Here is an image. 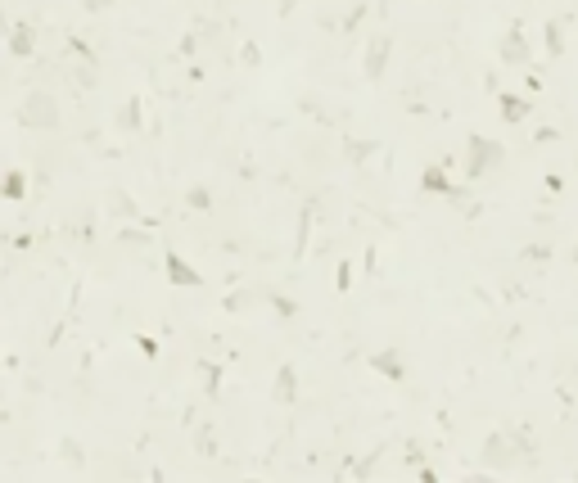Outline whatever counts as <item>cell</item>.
I'll list each match as a JSON object with an SVG mask.
<instances>
[{
	"label": "cell",
	"instance_id": "8fae6325",
	"mask_svg": "<svg viewBox=\"0 0 578 483\" xmlns=\"http://www.w3.org/2000/svg\"><path fill=\"white\" fill-rule=\"evenodd\" d=\"M109 212H113V217H131V221L141 217V208H136V203L127 199L122 190H113V195H109Z\"/></svg>",
	"mask_w": 578,
	"mask_h": 483
},
{
	"label": "cell",
	"instance_id": "9a60e30c",
	"mask_svg": "<svg viewBox=\"0 0 578 483\" xmlns=\"http://www.w3.org/2000/svg\"><path fill=\"white\" fill-rule=\"evenodd\" d=\"M547 55H565V27H560V18H551L547 23Z\"/></svg>",
	"mask_w": 578,
	"mask_h": 483
},
{
	"label": "cell",
	"instance_id": "ffe728a7",
	"mask_svg": "<svg viewBox=\"0 0 578 483\" xmlns=\"http://www.w3.org/2000/svg\"><path fill=\"white\" fill-rule=\"evenodd\" d=\"M59 456H63V461H72V465H82V447H77V443H63V447H59Z\"/></svg>",
	"mask_w": 578,
	"mask_h": 483
},
{
	"label": "cell",
	"instance_id": "d6986e66",
	"mask_svg": "<svg viewBox=\"0 0 578 483\" xmlns=\"http://www.w3.org/2000/svg\"><path fill=\"white\" fill-rule=\"evenodd\" d=\"M524 257H529V262H547L551 249H547V244H542V249H538V244H529V249H524Z\"/></svg>",
	"mask_w": 578,
	"mask_h": 483
},
{
	"label": "cell",
	"instance_id": "44dd1931",
	"mask_svg": "<svg viewBox=\"0 0 578 483\" xmlns=\"http://www.w3.org/2000/svg\"><path fill=\"white\" fill-rule=\"evenodd\" d=\"M149 235H141V231H122V244H145Z\"/></svg>",
	"mask_w": 578,
	"mask_h": 483
},
{
	"label": "cell",
	"instance_id": "8992f818",
	"mask_svg": "<svg viewBox=\"0 0 578 483\" xmlns=\"http://www.w3.org/2000/svg\"><path fill=\"white\" fill-rule=\"evenodd\" d=\"M167 281H172V285H190V289H199V285H203V276L186 262V257L167 253Z\"/></svg>",
	"mask_w": 578,
	"mask_h": 483
},
{
	"label": "cell",
	"instance_id": "ba28073f",
	"mask_svg": "<svg viewBox=\"0 0 578 483\" xmlns=\"http://www.w3.org/2000/svg\"><path fill=\"white\" fill-rule=\"evenodd\" d=\"M271 398L281 402V406H289L298 398V375H294V366H281L276 371V389H271Z\"/></svg>",
	"mask_w": 578,
	"mask_h": 483
},
{
	"label": "cell",
	"instance_id": "3957f363",
	"mask_svg": "<svg viewBox=\"0 0 578 483\" xmlns=\"http://www.w3.org/2000/svg\"><path fill=\"white\" fill-rule=\"evenodd\" d=\"M533 59L529 41H524V23H510L506 37H501V63H510V68H524V63Z\"/></svg>",
	"mask_w": 578,
	"mask_h": 483
},
{
	"label": "cell",
	"instance_id": "cb8c5ba5",
	"mask_svg": "<svg viewBox=\"0 0 578 483\" xmlns=\"http://www.w3.org/2000/svg\"><path fill=\"white\" fill-rule=\"evenodd\" d=\"M113 0H86V9H109Z\"/></svg>",
	"mask_w": 578,
	"mask_h": 483
},
{
	"label": "cell",
	"instance_id": "52a82bcc",
	"mask_svg": "<svg viewBox=\"0 0 578 483\" xmlns=\"http://www.w3.org/2000/svg\"><path fill=\"white\" fill-rule=\"evenodd\" d=\"M371 366H375L384 380H402V375H406L402 357H398V348H380V352H371Z\"/></svg>",
	"mask_w": 578,
	"mask_h": 483
},
{
	"label": "cell",
	"instance_id": "7a4b0ae2",
	"mask_svg": "<svg viewBox=\"0 0 578 483\" xmlns=\"http://www.w3.org/2000/svg\"><path fill=\"white\" fill-rule=\"evenodd\" d=\"M59 122H63V117H59V104H55V95H46V91H32L27 100H23V127H41V131H55Z\"/></svg>",
	"mask_w": 578,
	"mask_h": 483
},
{
	"label": "cell",
	"instance_id": "5bb4252c",
	"mask_svg": "<svg viewBox=\"0 0 578 483\" xmlns=\"http://www.w3.org/2000/svg\"><path fill=\"white\" fill-rule=\"evenodd\" d=\"M420 186L430 190V195H447V190H452V186H447V176H443L438 167H425V172H420Z\"/></svg>",
	"mask_w": 578,
	"mask_h": 483
},
{
	"label": "cell",
	"instance_id": "277c9868",
	"mask_svg": "<svg viewBox=\"0 0 578 483\" xmlns=\"http://www.w3.org/2000/svg\"><path fill=\"white\" fill-rule=\"evenodd\" d=\"M389 50H393L389 37H375V41L366 46V59H361V72H366V82H380V77H384V68H389Z\"/></svg>",
	"mask_w": 578,
	"mask_h": 483
},
{
	"label": "cell",
	"instance_id": "2e32d148",
	"mask_svg": "<svg viewBox=\"0 0 578 483\" xmlns=\"http://www.w3.org/2000/svg\"><path fill=\"white\" fill-rule=\"evenodd\" d=\"M199 375H203V393H208V398H217V384H221V371L212 366V361H199Z\"/></svg>",
	"mask_w": 578,
	"mask_h": 483
},
{
	"label": "cell",
	"instance_id": "7402d4cb",
	"mask_svg": "<svg viewBox=\"0 0 578 483\" xmlns=\"http://www.w3.org/2000/svg\"><path fill=\"white\" fill-rule=\"evenodd\" d=\"M348 281H352V266H348V262H339V289H348Z\"/></svg>",
	"mask_w": 578,
	"mask_h": 483
},
{
	"label": "cell",
	"instance_id": "4fadbf2b",
	"mask_svg": "<svg viewBox=\"0 0 578 483\" xmlns=\"http://www.w3.org/2000/svg\"><path fill=\"white\" fill-rule=\"evenodd\" d=\"M23 195H27V176L18 167H9L5 172V199H23Z\"/></svg>",
	"mask_w": 578,
	"mask_h": 483
},
{
	"label": "cell",
	"instance_id": "e0dca14e",
	"mask_svg": "<svg viewBox=\"0 0 578 483\" xmlns=\"http://www.w3.org/2000/svg\"><path fill=\"white\" fill-rule=\"evenodd\" d=\"M344 149H348V158H352V163H361V158H366V154H371V149H375V145H371V141H348Z\"/></svg>",
	"mask_w": 578,
	"mask_h": 483
},
{
	"label": "cell",
	"instance_id": "7c38bea8",
	"mask_svg": "<svg viewBox=\"0 0 578 483\" xmlns=\"http://www.w3.org/2000/svg\"><path fill=\"white\" fill-rule=\"evenodd\" d=\"M117 127H122V131H136V127H141V100H127L122 104V113H117Z\"/></svg>",
	"mask_w": 578,
	"mask_h": 483
},
{
	"label": "cell",
	"instance_id": "5b68a950",
	"mask_svg": "<svg viewBox=\"0 0 578 483\" xmlns=\"http://www.w3.org/2000/svg\"><path fill=\"white\" fill-rule=\"evenodd\" d=\"M515 461H520V452L506 443V434H492L488 443H484V465H488V470H510Z\"/></svg>",
	"mask_w": 578,
	"mask_h": 483
},
{
	"label": "cell",
	"instance_id": "30bf717a",
	"mask_svg": "<svg viewBox=\"0 0 578 483\" xmlns=\"http://www.w3.org/2000/svg\"><path fill=\"white\" fill-rule=\"evenodd\" d=\"M529 113H533L529 100H520V95H501V117H506V122H524Z\"/></svg>",
	"mask_w": 578,
	"mask_h": 483
},
{
	"label": "cell",
	"instance_id": "603a6c76",
	"mask_svg": "<svg viewBox=\"0 0 578 483\" xmlns=\"http://www.w3.org/2000/svg\"><path fill=\"white\" fill-rule=\"evenodd\" d=\"M136 343H141V352H145V357H154V352H158V343H154V339H145V335L136 339Z\"/></svg>",
	"mask_w": 578,
	"mask_h": 483
},
{
	"label": "cell",
	"instance_id": "6da1fadb",
	"mask_svg": "<svg viewBox=\"0 0 578 483\" xmlns=\"http://www.w3.org/2000/svg\"><path fill=\"white\" fill-rule=\"evenodd\" d=\"M470 154H465V172H470V181H479V176H488V172H497L501 163H506V149H501L497 141H488V136H470Z\"/></svg>",
	"mask_w": 578,
	"mask_h": 483
},
{
	"label": "cell",
	"instance_id": "ac0fdd59",
	"mask_svg": "<svg viewBox=\"0 0 578 483\" xmlns=\"http://www.w3.org/2000/svg\"><path fill=\"white\" fill-rule=\"evenodd\" d=\"M190 208H212V195L203 186H195V190H190Z\"/></svg>",
	"mask_w": 578,
	"mask_h": 483
},
{
	"label": "cell",
	"instance_id": "9c48e42d",
	"mask_svg": "<svg viewBox=\"0 0 578 483\" xmlns=\"http://www.w3.org/2000/svg\"><path fill=\"white\" fill-rule=\"evenodd\" d=\"M9 50H14L18 59L37 55V37H32V27H27V23H14V27H9Z\"/></svg>",
	"mask_w": 578,
	"mask_h": 483
}]
</instances>
